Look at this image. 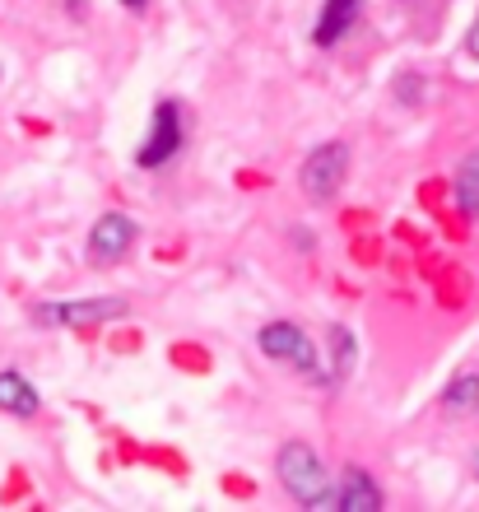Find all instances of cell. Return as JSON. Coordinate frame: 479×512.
<instances>
[{"label":"cell","instance_id":"12","mask_svg":"<svg viewBox=\"0 0 479 512\" xmlns=\"http://www.w3.org/2000/svg\"><path fill=\"white\" fill-rule=\"evenodd\" d=\"M331 345H335V378H349L354 373V336L345 326H331Z\"/></svg>","mask_w":479,"mask_h":512},{"label":"cell","instance_id":"4","mask_svg":"<svg viewBox=\"0 0 479 512\" xmlns=\"http://www.w3.org/2000/svg\"><path fill=\"white\" fill-rule=\"evenodd\" d=\"M121 312H126L121 298H84V303H47V308H38V317L52 326H94V322H112Z\"/></svg>","mask_w":479,"mask_h":512},{"label":"cell","instance_id":"6","mask_svg":"<svg viewBox=\"0 0 479 512\" xmlns=\"http://www.w3.org/2000/svg\"><path fill=\"white\" fill-rule=\"evenodd\" d=\"M131 243H135V224L126 215H117V210H107L94 224V233H89V252H94L98 261H117V256H126Z\"/></svg>","mask_w":479,"mask_h":512},{"label":"cell","instance_id":"13","mask_svg":"<svg viewBox=\"0 0 479 512\" xmlns=\"http://www.w3.org/2000/svg\"><path fill=\"white\" fill-rule=\"evenodd\" d=\"M466 52L479 61V19H475V24H470V33H466Z\"/></svg>","mask_w":479,"mask_h":512},{"label":"cell","instance_id":"1","mask_svg":"<svg viewBox=\"0 0 479 512\" xmlns=\"http://www.w3.org/2000/svg\"><path fill=\"white\" fill-rule=\"evenodd\" d=\"M280 485L289 489L298 503L317 508L331 494V480H326V466L307 443H284L280 447Z\"/></svg>","mask_w":479,"mask_h":512},{"label":"cell","instance_id":"9","mask_svg":"<svg viewBox=\"0 0 479 512\" xmlns=\"http://www.w3.org/2000/svg\"><path fill=\"white\" fill-rule=\"evenodd\" d=\"M0 410L5 415H38V391L28 387V378L19 373H0Z\"/></svg>","mask_w":479,"mask_h":512},{"label":"cell","instance_id":"14","mask_svg":"<svg viewBox=\"0 0 479 512\" xmlns=\"http://www.w3.org/2000/svg\"><path fill=\"white\" fill-rule=\"evenodd\" d=\"M121 5H126V10H145L149 0H121Z\"/></svg>","mask_w":479,"mask_h":512},{"label":"cell","instance_id":"3","mask_svg":"<svg viewBox=\"0 0 479 512\" xmlns=\"http://www.w3.org/2000/svg\"><path fill=\"white\" fill-rule=\"evenodd\" d=\"M256 345H261V354H270V359H284V364L303 368V373H317V350H312V340L293 322H270L266 331L256 336Z\"/></svg>","mask_w":479,"mask_h":512},{"label":"cell","instance_id":"5","mask_svg":"<svg viewBox=\"0 0 479 512\" xmlns=\"http://www.w3.org/2000/svg\"><path fill=\"white\" fill-rule=\"evenodd\" d=\"M177 145H182V122H177V108H173V103H159L154 126H149V140L140 145V168H159V163H168L177 154Z\"/></svg>","mask_w":479,"mask_h":512},{"label":"cell","instance_id":"2","mask_svg":"<svg viewBox=\"0 0 479 512\" xmlns=\"http://www.w3.org/2000/svg\"><path fill=\"white\" fill-rule=\"evenodd\" d=\"M345 168H349V149L340 140H326V145L312 149L303 163L307 201H331L335 191H340V182H345Z\"/></svg>","mask_w":479,"mask_h":512},{"label":"cell","instance_id":"8","mask_svg":"<svg viewBox=\"0 0 479 512\" xmlns=\"http://www.w3.org/2000/svg\"><path fill=\"white\" fill-rule=\"evenodd\" d=\"M382 508V489L373 485L368 471H345L340 485V512H377Z\"/></svg>","mask_w":479,"mask_h":512},{"label":"cell","instance_id":"10","mask_svg":"<svg viewBox=\"0 0 479 512\" xmlns=\"http://www.w3.org/2000/svg\"><path fill=\"white\" fill-rule=\"evenodd\" d=\"M442 410H447V415H475L479 410V378L475 373H466V378H456L452 387H447Z\"/></svg>","mask_w":479,"mask_h":512},{"label":"cell","instance_id":"7","mask_svg":"<svg viewBox=\"0 0 479 512\" xmlns=\"http://www.w3.org/2000/svg\"><path fill=\"white\" fill-rule=\"evenodd\" d=\"M354 19H359V0H326V10L317 19V33H312L317 47H335L354 28Z\"/></svg>","mask_w":479,"mask_h":512},{"label":"cell","instance_id":"11","mask_svg":"<svg viewBox=\"0 0 479 512\" xmlns=\"http://www.w3.org/2000/svg\"><path fill=\"white\" fill-rule=\"evenodd\" d=\"M456 205L466 215H479V154H470L461 168H456Z\"/></svg>","mask_w":479,"mask_h":512}]
</instances>
